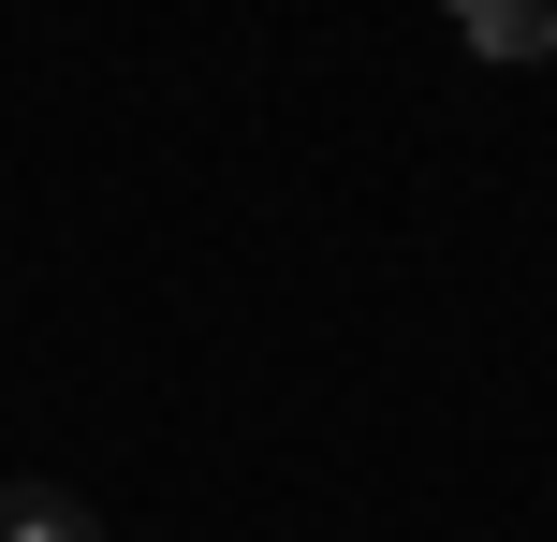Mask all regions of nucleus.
I'll use <instances>...</instances> for the list:
<instances>
[{"label": "nucleus", "instance_id": "obj_1", "mask_svg": "<svg viewBox=\"0 0 557 542\" xmlns=\"http://www.w3.org/2000/svg\"><path fill=\"white\" fill-rule=\"evenodd\" d=\"M441 15H455V45L499 59V74H543L557 59V0H441Z\"/></svg>", "mask_w": 557, "mask_h": 542}, {"label": "nucleus", "instance_id": "obj_2", "mask_svg": "<svg viewBox=\"0 0 557 542\" xmlns=\"http://www.w3.org/2000/svg\"><path fill=\"white\" fill-rule=\"evenodd\" d=\"M0 542H103V514H88L74 484H45V469H15V484H0Z\"/></svg>", "mask_w": 557, "mask_h": 542}]
</instances>
